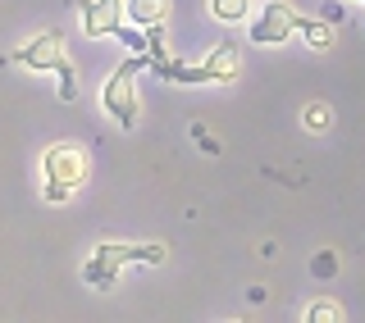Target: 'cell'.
Masks as SVG:
<instances>
[{"label": "cell", "mask_w": 365, "mask_h": 323, "mask_svg": "<svg viewBox=\"0 0 365 323\" xmlns=\"http://www.w3.org/2000/svg\"><path fill=\"white\" fill-rule=\"evenodd\" d=\"M119 9V0H83V37H114Z\"/></svg>", "instance_id": "6"}, {"label": "cell", "mask_w": 365, "mask_h": 323, "mask_svg": "<svg viewBox=\"0 0 365 323\" xmlns=\"http://www.w3.org/2000/svg\"><path fill=\"white\" fill-rule=\"evenodd\" d=\"M306 123H311L315 132H324V128H329V110H324V105H311V110H306Z\"/></svg>", "instance_id": "11"}, {"label": "cell", "mask_w": 365, "mask_h": 323, "mask_svg": "<svg viewBox=\"0 0 365 323\" xmlns=\"http://www.w3.org/2000/svg\"><path fill=\"white\" fill-rule=\"evenodd\" d=\"M160 260H165V246H160V241H101L83 264V278L91 287H110L119 278L123 264H160Z\"/></svg>", "instance_id": "2"}, {"label": "cell", "mask_w": 365, "mask_h": 323, "mask_svg": "<svg viewBox=\"0 0 365 323\" xmlns=\"http://www.w3.org/2000/svg\"><path fill=\"white\" fill-rule=\"evenodd\" d=\"M146 64H151V55L137 51L128 64H119V73H110L106 91H101V105H106V114L119 123L123 132H133L137 119H142V100H137V73H142Z\"/></svg>", "instance_id": "3"}, {"label": "cell", "mask_w": 365, "mask_h": 323, "mask_svg": "<svg viewBox=\"0 0 365 323\" xmlns=\"http://www.w3.org/2000/svg\"><path fill=\"white\" fill-rule=\"evenodd\" d=\"M210 14L220 23H247L251 18V0H210Z\"/></svg>", "instance_id": "8"}, {"label": "cell", "mask_w": 365, "mask_h": 323, "mask_svg": "<svg viewBox=\"0 0 365 323\" xmlns=\"http://www.w3.org/2000/svg\"><path fill=\"white\" fill-rule=\"evenodd\" d=\"M302 37L315 46V51H329V46H334V23L329 18H315V23H306L302 18Z\"/></svg>", "instance_id": "9"}, {"label": "cell", "mask_w": 365, "mask_h": 323, "mask_svg": "<svg viewBox=\"0 0 365 323\" xmlns=\"http://www.w3.org/2000/svg\"><path fill=\"white\" fill-rule=\"evenodd\" d=\"M123 14L137 28H151V23H169V0H123Z\"/></svg>", "instance_id": "7"}, {"label": "cell", "mask_w": 365, "mask_h": 323, "mask_svg": "<svg viewBox=\"0 0 365 323\" xmlns=\"http://www.w3.org/2000/svg\"><path fill=\"white\" fill-rule=\"evenodd\" d=\"M306 319H311V323H334V319H342V309H338L334 301H315Z\"/></svg>", "instance_id": "10"}, {"label": "cell", "mask_w": 365, "mask_h": 323, "mask_svg": "<svg viewBox=\"0 0 365 323\" xmlns=\"http://www.w3.org/2000/svg\"><path fill=\"white\" fill-rule=\"evenodd\" d=\"M292 32H302V14L292 5H283V0H269L251 23V41L256 46H283Z\"/></svg>", "instance_id": "5"}, {"label": "cell", "mask_w": 365, "mask_h": 323, "mask_svg": "<svg viewBox=\"0 0 365 323\" xmlns=\"http://www.w3.org/2000/svg\"><path fill=\"white\" fill-rule=\"evenodd\" d=\"M9 60L32 68V73H60V100H78V68H73V60H68L60 32H41V37L23 41Z\"/></svg>", "instance_id": "1"}, {"label": "cell", "mask_w": 365, "mask_h": 323, "mask_svg": "<svg viewBox=\"0 0 365 323\" xmlns=\"http://www.w3.org/2000/svg\"><path fill=\"white\" fill-rule=\"evenodd\" d=\"M41 169H46V205H64L87 182V155L78 146H51Z\"/></svg>", "instance_id": "4"}]
</instances>
